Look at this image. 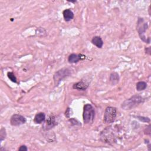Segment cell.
<instances>
[{
    "mask_svg": "<svg viewBox=\"0 0 151 151\" xmlns=\"http://www.w3.org/2000/svg\"><path fill=\"white\" fill-rule=\"evenodd\" d=\"M145 101V99L140 95H133L130 98L125 100L121 104V107L124 110H129L137 107Z\"/></svg>",
    "mask_w": 151,
    "mask_h": 151,
    "instance_id": "6da1fadb",
    "label": "cell"
},
{
    "mask_svg": "<svg viewBox=\"0 0 151 151\" xmlns=\"http://www.w3.org/2000/svg\"><path fill=\"white\" fill-rule=\"evenodd\" d=\"M95 117V110L91 104H86L83 107V119L84 124H91Z\"/></svg>",
    "mask_w": 151,
    "mask_h": 151,
    "instance_id": "7a4b0ae2",
    "label": "cell"
},
{
    "mask_svg": "<svg viewBox=\"0 0 151 151\" xmlns=\"http://www.w3.org/2000/svg\"><path fill=\"white\" fill-rule=\"evenodd\" d=\"M148 28V25L147 22H145L143 18L139 17L137 22L136 29L137 31L139 36L141 40L147 44L150 43V37L146 38L145 36V32Z\"/></svg>",
    "mask_w": 151,
    "mask_h": 151,
    "instance_id": "3957f363",
    "label": "cell"
},
{
    "mask_svg": "<svg viewBox=\"0 0 151 151\" xmlns=\"http://www.w3.org/2000/svg\"><path fill=\"white\" fill-rule=\"evenodd\" d=\"M100 136L101 140L104 143L111 145L116 142V136L113 133L112 126L106 127L101 132Z\"/></svg>",
    "mask_w": 151,
    "mask_h": 151,
    "instance_id": "277c9868",
    "label": "cell"
},
{
    "mask_svg": "<svg viewBox=\"0 0 151 151\" xmlns=\"http://www.w3.org/2000/svg\"><path fill=\"white\" fill-rule=\"evenodd\" d=\"M117 116V109L114 107L108 106L104 110L103 122L104 123L110 124L113 123Z\"/></svg>",
    "mask_w": 151,
    "mask_h": 151,
    "instance_id": "5b68a950",
    "label": "cell"
},
{
    "mask_svg": "<svg viewBox=\"0 0 151 151\" xmlns=\"http://www.w3.org/2000/svg\"><path fill=\"white\" fill-rule=\"evenodd\" d=\"M71 74V70L69 68H63L57 71L54 76L53 80L55 86H58L61 81Z\"/></svg>",
    "mask_w": 151,
    "mask_h": 151,
    "instance_id": "8992f818",
    "label": "cell"
},
{
    "mask_svg": "<svg viewBox=\"0 0 151 151\" xmlns=\"http://www.w3.org/2000/svg\"><path fill=\"white\" fill-rule=\"evenodd\" d=\"M57 124L58 123L56 120L55 116L51 113L50 115H49L48 118L46 120H45L42 127L44 130L48 131L52 129L55 126H57Z\"/></svg>",
    "mask_w": 151,
    "mask_h": 151,
    "instance_id": "52a82bcc",
    "label": "cell"
},
{
    "mask_svg": "<svg viewBox=\"0 0 151 151\" xmlns=\"http://www.w3.org/2000/svg\"><path fill=\"white\" fill-rule=\"evenodd\" d=\"M26 118L19 114H14L10 119V124L13 126H19L25 123Z\"/></svg>",
    "mask_w": 151,
    "mask_h": 151,
    "instance_id": "ba28073f",
    "label": "cell"
},
{
    "mask_svg": "<svg viewBox=\"0 0 151 151\" xmlns=\"http://www.w3.org/2000/svg\"><path fill=\"white\" fill-rule=\"evenodd\" d=\"M85 58L86 56L81 54H77L75 53H72L68 57V62L70 64H74L78 63L80 60L84 59Z\"/></svg>",
    "mask_w": 151,
    "mask_h": 151,
    "instance_id": "9c48e42d",
    "label": "cell"
},
{
    "mask_svg": "<svg viewBox=\"0 0 151 151\" xmlns=\"http://www.w3.org/2000/svg\"><path fill=\"white\" fill-rule=\"evenodd\" d=\"M89 86V83L86 81H84L83 80H80V81L74 83L73 85V88L81 91L86 90Z\"/></svg>",
    "mask_w": 151,
    "mask_h": 151,
    "instance_id": "30bf717a",
    "label": "cell"
},
{
    "mask_svg": "<svg viewBox=\"0 0 151 151\" xmlns=\"http://www.w3.org/2000/svg\"><path fill=\"white\" fill-rule=\"evenodd\" d=\"M63 15L66 22H69L74 18V13L70 9H65L63 11Z\"/></svg>",
    "mask_w": 151,
    "mask_h": 151,
    "instance_id": "8fae6325",
    "label": "cell"
},
{
    "mask_svg": "<svg viewBox=\"0 0 151 151\" xmlns=\"http://www.w3.org/2000/svg\"><path fill=\"white\" fill-rule=\"evenodd\" d=\"M45 120V114L43 112L37 113L34 119V122L36 124H41L43 123Z\"/></svg>",
    "mask_w": 151,
    "mask_h": 151,
    "instance_id": "7c38bea8",
    "label": "cell"
},
{
    "mask_svg": "<svg viewBox=\"0 0 151 151\" xmlns=\"http://www.w3.org/2000/svg\"><path fill=\"white\" fill-rule=\"evenodd\" d=\"M91 42L98 48H101L103 45V41L100 36H94L91 40Z\"/></svg>",
    "mask_w": 151,
    "mask_h": 151,
    "instance_id": "4fadbf2b",
    "label": "cell"
},
{
    "mask_svg": "<svg viewBox=\"0 0 151 151\" xmlns=\"http://www.w3.org/2000/svg\"><path fill=\"white\" fill-rule=\"evenodd\" d=\"M109 81L111 86H116L119 81V76L116 72H112L110 75Z\"/></svg>",
    "mask_w": 151,
    "mask_h": 151,
    "instance_id": "5bb4252c",
    "label": "cell"
},
{
    "mask_svg": "<svg viewBox=\"0 0 151 151\" xmlns=\"http://www.w3.org/2000/svg\"><path fill=\"white\" fill-rule=\"evenodd\" d=\"M147 87V83L145 81H139L136 83V88L137 91H141L144 90H145Z\"/></svg>",
    "mask_w": 151,
    "mask_h": 151,
    "instance_id": "9a60e30c",
    "label": "cell"
},
{
    "mask_svg": "<svg viewBox=\"0 0 151 151\" xmlns=\"http://www.w3.org/2000/svg\"><path fill=\"white\" fill-rule=\"evenodd\" d=\"M7 76L8 77V78L13 83H17V77L15 76L14 73L12 71H9L7 73Z\"/></svg>",
    "mask_w": 151,
    "mask_h": 151,
    "instance_id": "2e32d148",
    "label": "cell"
},
{
    "mask_svg": "<svg viewBox=\"0 0 151 151\" xmlns=\"http://www.w3.org/2000/svg\"><path fill=\"white\" fill-rule=\"evenodd\" d=\"M6 136V133L5 129L4 127H2L0 130V139H1L0 141H1V142L5 139Z\"/></svg>",
    "mask_w": 151,
    "mask_h": 151,
    "instance_id": "e0dca14e",
    "label": "cell"
},
{
    "mask_svg": "<svg viewBox=\"0 0 151 151\" xmlns=\"http://www.w3.org/2000/svg\"><path fill=\"white\" fill-rule=\"evenodd\" d=\"M68 122H69L71 123V124L73 125V126H81L80 122L78 120H77V119H74V118L70 119L68 120Z\"/></svg>",
    "mask_w": 151,
    "mask_h": 151,
    "instance_id": "ac0fdd59",
    "label": "cell"
},
{
    "mask_svg": "<svg viewBox=\"0 0 151 151\" xmlns=\"http://www.w3.org/2000/svg\"><path fill=\"white\" fill-rule=\"evenodd\" d=\"M136 117L139 119L140 121H142L143 122H146V123H150V120L149 117H143V116H137Z\"/></svg>",
    "mask_w": 151,
    "mask_h": 151,
    "instance_id": "d6986e66",
    "label": "cell"
},
{
    "mask_svg": "<svg viewBox=\"0 0 151 151\" xmlns=\"http://www.w3.org/2000/svg\"><path fill=\"white\" fill-rule=\"evenodd\" d=\"M72 114V109L70 107H67L65 111V116L67 118H70L71 115Z\"/></svg>",
    "mask_w": 151,
    "mask_h": 151,
    "instance_id": "ffe728a7",
    "label": "cell"
},
{
    "mask_svg": "<svg viewBox=\"0 0 151 151\" xmlns=\"http://www.w3.org/2000/svg\"><path fill=\"white\" fill-rule=\"evenodd\" d=\"M144 133L146 135H149L150 136V125L149 124L147 127L145 128V129L144 130Z\"/></svg>",
    "mask_w": 151,
    "mask_h": 151,
    "instance_id": "44dd1931",
    "label": "cell"
},
{
    "mask_svg": "<svg viewBox=\"0 0 151 151\" xmlns=\"http://www.w3.org/2000/svg\"><path fill=\"white\" fill-rule=\"evenodd\" d=\"M19 151H27L28 150V148L25 145H21L18 149Z\"/></svg>",
    "mask_w": 151,
    "mask_h": 151,
    "instance_id": "7402d4cb",
    "label": "cell"
},
{
    "mask_svg": "<svg viewBox=\"0 0 151 151\" xmlns=\"http://www.w3.org/2000/svg\"><path fill=\"white\" fill-rule=\"evenodd\" d=\"M150 52H151L150 47H147V48H145V53L146 54H147L148 55H150Z\"/></svg>",
    "mask_w": 151,
    "mask_h": 151,
    "instance_id": "603a6c76",
    "label": "cell"
}]
</instances>
